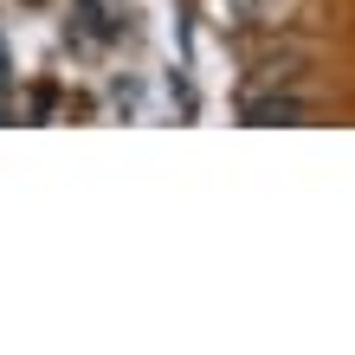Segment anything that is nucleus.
Listing matches in <instances>:
<instances>
[{"instance_id":"obj_1","label":"nucleus","mask_w":355,"mask_h":355,"mask_svg":"<svg viewBox=\"0 0 355 355\" xmlns=\"http://www.w3.org/2000/svg\"><path fill=\"white\" fill-rule=\"evenodd\" d=\"M239 123H310V103L304 97H278V91H259V85H245L239 97Z\"/></svg>"},{"instance_id":"obj_2","label":"nucleus","mask_w":355,"mask_h":355,"mask_svg":"<svg viewBox=\"0 0 355 355\" xmlns=\"http://www.w3.org/2000/svg\"><path fill=\"white\" fill-rule=\"evenodd\" d=\"M78 13H85V33L91 39H123V19L110 0H78Z\"/></svg>"}]
</instances>
